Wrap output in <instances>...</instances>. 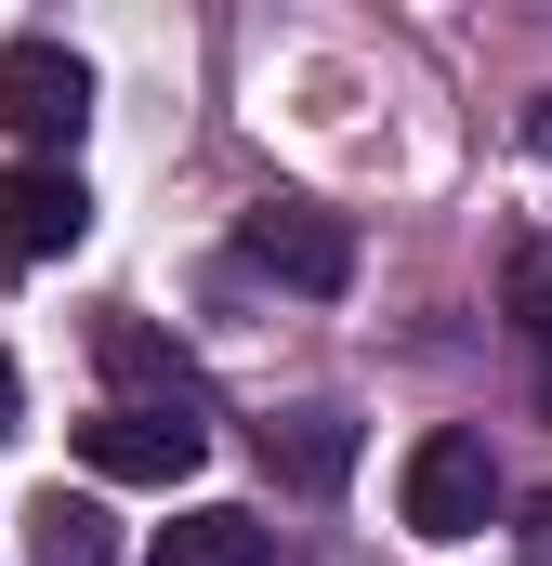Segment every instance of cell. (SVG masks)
I'll return each mask as SVG.
<instances>
[{"label": "cell", "instance_id": "6da1fadb", "mask_svg": "<svg viewBox=\"0 0 552 566\" xmlns=\"http://www.w3.org/2000/svg\"><path fill=\"white\" fill-rule=\"evenodd\" d=\"M395 514H408V541H474L487 514H500V461H487V434H421L408 474H395Z\"/></svg>", "mask_w": 552, "mask_h": 566}, {"label": "cell", "instance_id": "7a4b0ae2", "mask_svg": "<svg viewBox=\"0 0 552 566\" xmlns=\"http://www.w3.org/2000/svg\"><path fill=\"white\" fill-rule=\"evenodd\" d=\"M79 119H93V66L66 40H0V133L40 145V158H66Z\"/></svg>", "mask_w": 552, "mask_h": 566}, {"label": "cell", "instance_id": "3957f363", "mask_svg": "<svg viewBox=\"0 0 552 566\" xmlns=\"http://www.w3.org/2000/svg\"><path fill=\"white\" fill-rule=\"evenodd\" d=\"M237 264L276 290H355V238H342V211H316V198H264L251 224H237Z\"/></svg>", "mask_w": 552, "mask_h": 566}, {"label": "cell", "instance_id": "277c9868", "mask_svg": "<svg viewBox=\"0 0 552 566\" xmlns=\"http://www.w3.org/2000/svg\"><path fill=\"white\" fill-rule=\"evenodd\" d=\"M79 461L106 488H184L211 461V422H171V409H93L79 422Z\"/></svg>", "mask_w": 552, "mask_h": 566}, {"label": "cell", "instance_id": "5b68a950", "mask_svg": "<svg viewBox=\"0 0 552 566\" xmlns=\"http://www.w3.org/2000/svg\"><path fill=\"white\" fill-rule=\"evenodd\" d=\"M79 224H93V185L66 158H0V264H53L79 251Z\"/></svg>", "mask_w": 552, "mask_h": 566}, {"label": "cell", "instance_id": "8992f818", "mask_svg": "<svg viewBox=\"0 0 552 566\" xmlns=\"http://www.w3.org/2000/svg\"><path fill=\"white\" fill-rule=\"evenodd\" d=\"M93 356H106L119 409H171V422H211V382H198V356H184L171 329H145V316H106V329H93Z\"/></svg>", "mask_w": 552, "mask_h": 566}, {"label": "cell", "instance_id": "52a82bcc", "mask_svg": "<svg viewBox=\"0 0 552 566\" xmlns=\"http://www.w3.org/2000/svg\"><path fill=\"white\" fill-rule=\"evenodd\" d=\"M145 566H276V527L237 514V501H184V514L145 541Z\"/></svg>", "mask_w": 552, "mask_h": 566}, {"label": "cell", "instance_id": "ba28073f", "mask_svg": "<svg viewBox=\"0 0 552 566\" xmlns=\"http://www.w3.org/2000/svg\"><path fill=\"white\" fill-rule=\"evenodd\" d=\"M264 474H276V488H342V474H355V422H342V409L264 422Z\"/></svg>", "mask_w": 552, "mask_h": 566}, {"label": "cell", "instance_id": "9c48e42d", "mask_svg": "<svg viewBox=\"0 0 552 566\" xmlns=\"http://www.w3.org/2000/svg\"><path fill=\"white\" fill-rule=\"evenodd\" d=\"M26 541H40V566H106V514H93V501H66V488H40Z\"/></svg>", "mask_w": 552, "mask_h": 566}, {"label": "cell", "instance_id": "30bf717a", "mask_svg": "<svg viewBox=\"0 0 552 566\" xmlns=\"http://www.w3.org/2000/svg\"><path fill=\"white\" fill-rule=\"evenodd\" d=\"M513 316H527V343L552 356V251H527V264H513Z\"/></svg>", "mask_w": 552, "mask_h": 566}, {"label": "cell", "instance_id": "8fae6325", "mask_svg": "<svg viewBox=\"0 0 552 566\" xmlns=\"http://www.w3.org/2000/svg\"><path fill=\"white\" fill-rule=\"evenodd\" d=\"M13 422H26V382H13V356H0V434H13Z\"/></svg>", "mask_w": 552, "mask_h": 566}, {"label": "cell", "instance_id": "7c38bea8", "mask_svg": "<svg viewBox=\"0 0 552 566\" xmlns=\"http://www.w3.org/2000/svg\"><path fill=\"white\" fill-rule=\"evenodd\" d=\"M527 145H540V158H552V93H540V106H527Z\"/></svg>", "mask_w": 552, "mask_h": 566}, {"label": "cell", "instance_id": "4fadbf2b", "mask_svg": "<svg viewBox=\"0 0 552 566\" xmlns=\"http://www.w3.org/2000/svg\"><path fill=\"white\" fill-rule=\"evenodd\" d=\"M527 541H540V554H552V501H527Z\"/></svg>", "mask_w": 552, "mask_h": 566}, {"label": "cell", "instance_id": "5bb4252c", "mask_svg": "<svg viewBox=\"0 0 552 566\" xmlns=\"http://www.w3.org/2000/svg\"><path fill=\"white\" fill-rule=\"evenodd\" d=\"M540 409H552V356H540Z\"/></svg>", "mask_w": 552, "mask_h": 566}]
</instances>
